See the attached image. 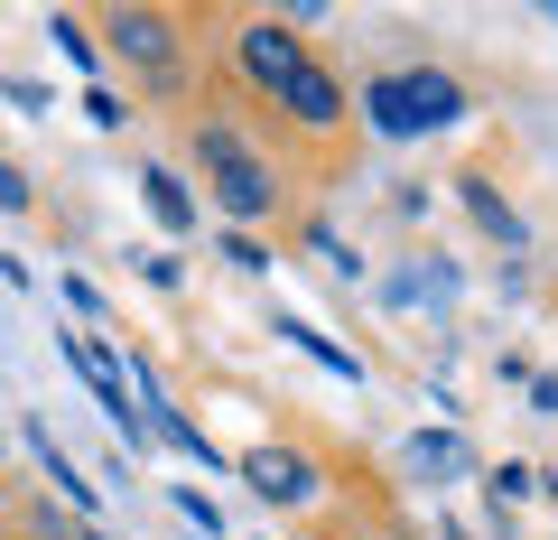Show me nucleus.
<instances>
[{
  "label": "nucleus",
  "instance_id": "obj_12",
  "mask_svg": "<svg viewBox=\"0 0 558 540\" xmlns=\"http://www.w3.org/2000/svg\"><path fill=\"white\" fill-rule=\"evenodd\" d=\"M178 513H186V521H196V531H205V540H215V531H223V513H215V503H205V494H178Z\"/></svg>",
  "mask_w": 558,
  "mask_h": 540
},
{
  "label": "nucleus",
  "instance_id": "obj_8",
  "mask_svg": "<svg viewBox=\"0 0 558 540\" xmlns=\"http://www.w3.org/2000/svg\"><path fill=\"white\" fill-rule=\"evenodd\" d=\"M140 187H149V215H159L168 233H186V224H196V196H186V187L168 178V168H149V178H140Z\"/></svg>",
  "mask_w": 558,
  "mask_h": 540
},
{
  "label": "nucleus",
  "instance_id": "obj_10",
  "mask_svg": "<svg viewBox=\"0 0 558 540\" xmlns=\"http://www.w3.org/2000/svg\"><path fill=\"white\" fill-rule=\"evenodd\" d=\"M410 466H418V476H465V447L447 439V429H438V439L418 429V439H410Z\"/></svg>",
  "mask_w": 558,
  "mask_h": 540
},
{
  "label": "nucleus",
  "instance_id": "obj_7",
  "mask_svg": "<svg viewBox=\"0 0 558 540\" xmlns=\"http://www.w3.org/2000/svg\"><path fill=\"white\" fill-rule=\"evenodd\" d=\"M112 38H121V57L168 65V20H149V10H121V20H112Z\"/></svg>",
  "mask_w": 558,
  "mask_h": 540
},
{
  "label": "nucleus",
  "instance_id": "obj_1",
  "mask_svg": "<svg viewBox=\"0 0 558 540\" xmlns=\"http://www.w3.org/2000/svg\"><path fill=\"white\" fill-rule=\"evenodd\" d=\"M465 112V94L447 75H381V84H363V121L373 131H391V141H410V131H447V121Z\"/></svg>",
  "mask_w": 558,
  "mask_h": 540
},
{
  "label": "nucleus",
  "instance_id": "obj_4",
  "mask_svg": "<svg viewBox=\"0 0 558 540\" xmlns=\"http://www.w3.org/2000/svg\"><path fill=\"white\" fill-rule=\"evenodd\" d=\"M242 75H252L260 94H289V84L307 75V57H299V38L279 20H260V28H242Z\"/></svg>",
  "mask_w": 558,
  "mask_h": 540
},
{
  "label": "nucleus",
  "instance_id": "obj_2",
  "mask_svg": "<svg viewBox=\"0 0 558 540\" xmlns=\"http://www.w3.org/2000/svg\"><path fill=\"white\" fill-rule=\"evenodd\" d=\"M196 159H205V187H215V205H223L233 224L270 215V196H279V187H270V168H260L252 149H242L233 131H223V121H205V131H196Z\"/></svg>",
  "mask_w": 558,
  "mask_h": 540
},
{
  "label": "nucleus",
  "instance_id": "obj_9",
  "mask_svg": "<svg viewBox=\"0 0 558 540\" xmlns=\"http://www.w3.org/2000/svg\"><path fill=\"white\" fill-rule=\"evenodd\" d=\"M279 336L299 345V355H317V363H326V373H344V382H363V363H354V355H344V345H336V336H317V326H299V317L279 326Z\"/></svg>",
  "mask_w": 558,
  "mask_h": 540
},
{
  "label": "nucleus",
  "instance_id": "obj_11",
  "mask_svg": "<svg viewBox=\"0 0 558 540\" xmlns=\"http://www.w3.org/2000/svg\"><path fill=\"white\" fill-rule=\"evenodd\" d=\"M494 494H502V503H521V494H539V476H531V466H502V476H494Z\"/></svg>",
  "mask_w": 558,
  "mask_h": 540
},
{
  "label": "nucleus",
  "instance_id": "obj_3",
  "mask_svg": "<svg viewBox=\"0 0 558 540\" xmlns=\"http://www.w3.org/2000/svg\"><path fill=\"white\" fill-rule=\"evenodd\" d=\"M57 345H65V363H75V373L94 382V400L112 410V429H121V439H140V410H131V373L112 363V345H102V336H57Z\"/></svg>",
  "mask_w": 558,
  "mask_h": 540
},
{
  "label": "nucleus",
  "instance_id": "obj_6",
  "mask_svg": "<svg viewBox=\"0 0 558 540\" xmlns=\"http://www.w3.org/2000/svg\"><path fill=\"white\" fill-rule=\"evenodd\" d=\"M279 103H289V112H299L307 131H326V121H344V84L326 75V65H307V75L289 84V94H279Z\"/></svg>",
  "mask_w": 558,
  "mask_h": 540
},
{
  "label": "nucleus",
  "instance_id": "obj_5",
  "mask_svg": "<svg viewBox=\"0 0 558 540\" xmlns=\"http://www.w3.org/2000/svg\"><path fill=\"white\" fill-rule=\"evenodd\" d=\"M242 484L270 494V503H307V494H317V466H307V457H279V447H252V457H242Z\"/></svg>",
  "mask_w": 558,
  "mask_h": 540
}]
</instances>
